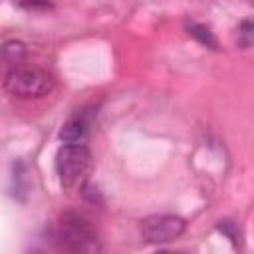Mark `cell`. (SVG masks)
<instances>
[{"label": "cell", "mask_w": 254, "mask_h": 254, "mask_svg": "<svg viewBox=\"0 0 254 254\" xmlns=\"http://www.w3.org/2000/svg\"><path fill=\"white\" fill-rule=\"evenodd\" d=\"M236 42H238L240 48H252L254 46V18H248V20L240 22Z\"/></svg>", "instance_id": "ba28073f"}, {"label": "cell", "mask_w": 254, "mask_h": 254, "mask_svg": "<svg viewBox=\"0 0 254 254\" xmlns=\"http://www.w3.org/2000/svg\"><path fill=\"white\" fill-rule=\"evenodd\" d=\"M187 30H189V34H190L196 42H200L202 46H206V48H210V50H218V42H216L214 34H212L210 28H206L204 24L192 22V24L187 26Z\"/></svg>", "instance_id": "52a82bcc"}, {"label": "cell", "mask_w": 254, "mask_h": 254, "mask_svg": "<svg viewBox=\"0 0 254 254\" xmlns=\"http://www.w3.org/2000/svg\"><path fill=\"white\" fill-rule=\"evenodd\" d=\"M157 254H179V252H173V250H161V252H157Z\"/></svg>", "instance_id": "30bf717a"}, {"label": "cell", "mask_w": 254, "mask_h": 254, "mask_svg": "<svg viewBox=\"0 0 254 254\" xmlns=\"http://www.w3.org/2000/svg\"><path fill=\"white\" fill-rule=\"evenodd\" d=\"M26 58V46L20 42V40H8L4 42L2 46V60L6 64L8 69H14V67H20L22 62Z\"/></svg>", "instance_id": "8992f818"}, {"label": "cell", "mask_w": 254, "mask_h": 254, "mask_svg": "<svg viewBox=\"0 0 254 254\" xmlns=\"http://www.w3.org/2000/svg\"><path fill=\"white\" fill-rule=\"evenodd\" d=\"M95 107H81L77 109L60 129V139L67 145H81V141L89 135V129L95 119Z\"/></svg>", "instance_id": "5b68a950"}, {"label": "cell", "mask_w": 254, "mask_h": 254, "mask_svg": "<svg viewBox=\"0 0 254 254\" xmlns=\"http://www.w3.org/2000/svg\"><path fill=\"white\" fill-rule=\"evenodd\" d=\"M22 6L24 8H30V10H40V8L42 10H48V8H52V4H46V2H42V4L40 2H32V4H22Z\"/></svg>", "instance_id": "9c48e42d"}, {"label": "cell", "mask_w": 254, "mask_h": 254, "mask_svg": "<svg viewBox=\"0 0 254 254\" xmlns=\"http://www.w3.org/2000/svg\"><path fill=\"white\" fill-rule=\"evenodd\" d=\"M54 87V77L36 65H20L14 69H8L4 75V89L20 99L30 97H42L50 93Z\"/></svg>", "instance_id": "7a4b0ae2"}, {"label": "cell", "mask_w": 254, "mask_h": 254, "mask_svg": "<svg viewBox=\"0 0 254 254\" xmlns=\"http://www.w3.org/2000/svg\"><path fill=\"white\" fill-rule=\"evenodd\" d=\"M91 171V153L85 145H64L56 155V173L64 187H83Z\"/></svg>", "instance_id": "3957f363"}, {"label": "cell", "mask_w": 254, "mask_h": 254, "mask_svg": "<svg viewBox=\"0 0 254 254\" xmlns=\"http://www.w3.org/2000/svg\"><path fill=\"white\" fill-rule=\"evenodd\" d=\"M32 254H42V252H32Z\"/></svg>", "instance_id": "8fae6325"}, {"label": "cell", "mask_w": 254, "mask_h": 254, "mask_svg": "<svg viewBox=\"0 0 254 254\" xmlns=\"http://www.w3.org/2000/svg\"><path fill=\"white\" fill-rule=\"evenodd\" d=\"M58 242L67 254H97L99 238L89 218L79 212H65L58 222Z\"/></svg>", "instance_id": "6da1fadb"}, {"label": "cell", "mask_w": 254, "mask_h": 254, "mask_svg": "<svg viewBox=\"0 0 254 254\" xmlns=\"http://www.w3.org/2000/svg\"><path fill=\"white\" fill-rule=\"evenodd\" d=\"M187 228L185 218L177 216V214H153L141 220V236L151 242V244H159V242H169L179 238Z\"/></svg>", "instance_id": "277c9868"}]
</instances>
